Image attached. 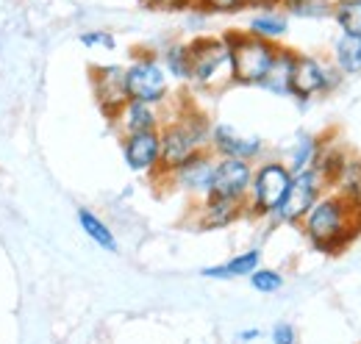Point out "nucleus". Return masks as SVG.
<instances>
[{
  "label": "nucleus",
  "mask_w": 361,
  "mask_h": 344,
  "mask_svg": "<svg viewBox=\"0 0 361 344\" xmlns=\"http://www.w3.org/2000/svg\"><path fill=\"white\" fill-rule=\"evenodd\" d=\"M322 139L314 136V133H298L295 136V145L289 147V153H286V167L292 172H303V170H312L317 161V156H319V150H322Z\"/></svg>",
  "instance_id": "6ab92c4d"
},
{
  "label": "nucleus",
  "mask_w": 361,
  "mask_h": 344,
  "mask_svg": "<svg viewBox=\"0 0 361 344\" xmlns=\"http://www.w3.org/2000/svg\"><path fill=\"white\" fill-rule=\"evenodd\" d=\"M262 266V250L259 247H250L239 256H233L226 264H217V266H206L200 269L203 278H212V281H233V278H247L250 272H256Z\"/></svg>",
  "instance_id": "dca6fc26"
},
{
  "label": "nucleus",
  "mask_w": 361,
  "mask_h": 344,
  "mask_svg": "<svg viewBox=\"0 0 361 344\" xmlns=\"http://www.w3.org/2000/svg\"><path fill=\"white\" fill-rule=\"evenodd\" d=\"M334 64L342 75L361 73V37L339 34L336 42H334Z\"/></svg>",
  "instance_id": "4be33fe9"
},
{
  "label": "nucleus",
  "mask_w": 361,
  "mask_h": 344,
  "mask_svg": "<svg viewBox=\"0 0 361 344\" xmlns=\"http://www.w3.org/2000/svg\"><path fill=\"white\" fill-rule=\"evenodd\" d=\"M247 8H281V0H247Z\"/></svg>",
  "instance_id": "7c9ffc66"
},
{
  "label": "nucleus",
  "mask_w": 361,
  "mask_h": 344,
  "mask_svg": "<svg viewBox=\"0 0 361 344\" xmlns=\"http://www.w3.org/2000/svg\"><path fill=\"white\" fill-rule=\"evenodd\" d=\"M78 225H81V231L90 236L100 250H109V253H117V250H120L114 231L106 225V219H100L94 211H90V209H78Z\"/></svg>",
  "instance_id": "412c9836"
},
{
  "label": "nucleus",
  "mask_w": 361,
  "mask_h": 344,
  "mask_svg": "<svg viewBox=\"0 0 361 344\" xmlns=\"http://www.w3.org/2000/svg\"><path fill=\"white\" fill-rule=\"evenodd\" d=\"M123 159L131 172L156 175L161 164V136L159 130H139L123 136Z\"/></svg>",
  "instance_id": "ddd939ff"
},
{
  "label": "nucleus",
  "mask_w": 361,
  "mask_h": 344,
  "mask_svg": "<svg viewBox=\"0 0 361 344\" xmlns=\"http://www.w3.org/2000/svg\"><path fill=\"white\" fill-rule=\"evenodd\" d=\"M189 84L203 92H220L231 84V53L223 37L189 42Z\"/></svg>",
  "instance_id": "20e7f679"
},
{
  "label": "nucleus",
  "mask_w": 361,
  "mask_h": 344,
  "mask_svg": "<svg viewBox=\"0 0 361 344\" xmlns=\"http://www.w3.org/2000/svg\"><path fill=\"white\" fill-rule=\"evenodd\" d=\"M209 150L217 159H242V161H256L264 156L267 145L259 133H239L228 123H212L209 133Z\"/></svg>",
  "instance_id": "9b49d317"
},
{
  "label": "nucleus",
  "mask_w": 361,
  "mask_h": 344,
  "mask_svg": "<svg viewBox=\"0 0 361 344\" xmlns=\"http://www.w3.org/2000/svg\"><path fill=\"white\" fill-rule=\"evenodd\" d=\"M161 111H159V106H153V103H142V100H128L123 109H120V114L114 117V128L120 130L123 136H128V133H139V130H159L161 128Z\"/></svg>",
  "instance_id": "2eb2a0df"
},
{
  "label": "nucleus",
  "mask_w": 361,
  "mask_h": 344,
  "mask_svg": "<svg viewBox=\"0 0 361 344\" xmlns=\"http://www.w3.org/2000/svg\"><path fill=\"white\" fill-rule=\"evenodd\" d=\"M300 228H303V233H306V239H309V245L314 250L336 256L350 242L359 239L361 209L328 189L312 206V211L303 216Z\"/></svg>",
  "instance_id": "f257e3e1"
},
{
  "label": "nucleus",
  "mask_w": 361,
  "mask_h": 344,
  "mask_svg": "<svg viewBox=\"0 0 361 344\" xmlns=\"http://www.w3.org/2000/svg\"><path fill=\"white\" fill-rule=\"evenodd\" d=\"M147 8H164V11H183V8H195V0H139Z\"/></svg>",
  "instance_id": "c756f323"
},
{
  "label": "nucleus",
  "mask_w": 361,
  "mask_h": 344,
  "mask_svg": "<svg viewBox=\"0 0 361 344\" xmlns=\"http://www.w3.org/2000/svg\"><path fill=\"white\" fill-rule=\"evenodd\" d=\"M298 50L292 47H278V56L272 61L270 73L264 75V81L259 84V89L278 94V97H289V78H292V67H295Z\"/></svg>",
  "instance_id": "f3484780"
},
{
  "label": "nucleus",
  "mask_w": 361,
  "mask_h": 344,
  "mask_svg": "<svg viewBox=\"0 0 361 344\" xmlns=\"http://www.w3.org/2000/svg\"><path fill=\"white\" fill-rule=\"evenodd\" d=\"M289 183H292V170L283 161L267 159V161L256 164L250 192H247V216L272 219L275 209L281 206V200L289 189Z\"/></svg>",
  "instance_id": "39448f33"
},
{
  "label": "nucleus",
  "mask_w": 361,
  "mask_h": 344,
  "mask_svg": "<svg viewBox=\"0 0 361 344\" xmlns=\"http://www.w3.org/2000/svg\"><path fill=\"white\" fill-rule=\"evenodd\" d=\"M336 0H281V11L300 20H325L331 17Z\"/></svg>",
  "instance_id": "b1692460"
},
{
  "label": "nucleus",
  "mask_w": 361,
  "mask_h": 344,
  "mask_svg": "<svg viewBox=\"0 0 361 344\" xmlns=\"http://www.w3.org/2000/svg\"><path fill=\"white\" fill-rule=\"evenodd\" d=\"M253 37H262L267 42H278L289 34V14L281 8H262L253 14V20L247 23V28Z\"/></svg>",
  "instance_id": "a211bd4d"
},
{
  "label": "nucleus",
  "mask_w": 361,
  "mask_h": 344,
  "mask_svg": "<svg viewBox=\"0 0 361 344\" xmlns=\"http://www.w3.org/2000/svg\"><path fill=\"white\" fill-rule=\"evenodd\" d=\"M325 192H328V183L322 180V175L314 167L303 172H292V183H289L281 206L275 209L272 219L278 225H300L303 216L312 211V206Z\"/></svg>",
  "instance_id": "6e6552de"
},
{
  "label": "nucleus",
  "mask_w": 361,
  "mask_h": 344,
  "mask_svg": "<svg viewBox=\"0 0 361 344\" xmlns=\"http://www.w3.org/2000/svg\"><path fill=\"white\" fill-rule=\"evenodd\" d=\"M223 39L231 53V84L236 86H259L270 73L272 61L278 56V42H267L262 37H253L250 31H226Z\"/></svg>",
  "instance_id": "7ed1b4c3"
},
{
  "label": "nucleus",
  "mask_w": 361,
  "mask_h": 344,
  "mask_svg": "<svg viewBox=\"0 0 361 344\" xmlns=\"http://www.w3.org/2000/svg\"><path fill=\"white\" fill-rule=\"evenodd\" d=\"M247 281H250L253 292H259V295H275V292H281L283 283H286L283 275H281L278 269H270V266H259L256 272L247 275Z\"/></svg>",
  "instance_id": "a878e982"
},
{
  "label": "nucleus",
  "mask_w": 361,
  "mask_h": 344,
  "mask_svg": "<svg viewBox=\"0 0 361 344\" xmlns=\"http://www.w3.org/2000/svg\"><path fill=\"white\" fill-rule=\"evenodd\" d=\"M90 84L94 92V100L109 123L120 114V109L128 103L126 92V67L123 64H94L90 70Z\"/></svg>",
  "instance_id": "9d476101"
},
{
  "label": "nucleus",
  "mask_w": 361,
  "mask_h": 344,
  "mask_svg": "<svg viewBox=\"0 0 361 344\" xmlns=\"http://www.w3.org/2000/svg\"><path fill=\"white\" fill-rule=\"evenodd\" d=\"M259 336H262L259 328H245V331H239V342H253V339H259Z\"/></svg>",
  "instance_id": "2f4dec72"
},
{
  "label": "nucleus",
  "mask_w": 361,
  "mask_h": 344,
  "mask_svg": "<svg viewBox=\"0 0 361 344\" xmlns=\"http://www.w3.org/2000/svg\"><path fill=\"white\" fill-rule=\"evenodd\" d=\"M342 78L345 75L336 70V64H328L309 53H298L292 78H289V97H295L300 106H306L309 100H314L319 94L334 92L342 84Z\"/></svg>",
  "instance_id": "0eeeda50"
},
{
  "label": "nucleus",
  "mask_w": 361,
  "mask_h": 344,
  "mask_svg": "<svg viewBox=\"0 0 361 344\" xmlns=\"http://www.w3.org/2000/svg\"><path fill=\"white\" fill-rule=\"evenodd\" d=\"M159 61L173 81L189 84V42H170L159 56Z\"/></svg>",
  "instance_id": "5701e85b"
},
{
  "label": "nucleus",
  "mask_w": 361,
  "mask_h": 344,
  "mask_svg": "<svg viewBox=\"0 0 361 344\" xmlns=\"http://www.w3.org/2000/svg\"><path fill=\"white\" fill-rule=\"evenodd\" d=\"M195 8L203 14H236L247 8V0H195Z\"/></svg>",
  "instance_id": "bb28decb"
},
{
  "label": "nucleus",
  "mask_w": 361,
  "mask_h": 344,
  "mask_svg": "<svg viewBox=\"0 0 361 344\" xmlns=\"http://www.w3.org/2000/svg\"><path fill=\"white\" fill-rule=\"evenodd\" d=\"M209 133H212V120L206 117V111L195 109L192 100H180L176 114L170 120L161 123L159 136H161V164H159V175H167L176 170L180 161H186L192 153L209 150Z\"/></svg>",
  "instance_id": "f03ea898"
},
{
  "label": "nucleus",
  "mask_w": 361,
  "mask_h": 344,
  "mask_svg": "<svg viewBox=\"0 0 361 344\" xmlns=\"http://www.w3.org/2000/svg\"><path fill=\"white\" fill-rule=\"evenodd\" d=\"M214 164H217V156L212 150H200V153H192L186 161H180L176 170H170L167 175H159V178H167V183L173 189L183 192V195H189L195 200H203L212 189Z\"/></svg>",
  "instance_id": "1a4fd4ad"
},
{
  "label": "nucleus",
  "mask_w": 361,
  "mask_h": 344,
  "mask_svg": "<svg viewBox=\"0 0 361 344\" xmlns=\"http://www.w3.org/2000/svg\"><path fill=\"white\" fill-rule=\"evenodd\" d=\"M272 344H298V331L289 322H278L270 333Z\"/></svg>",
  "instance_id": "c85d7f7f"
},
{
  "label": "nucleus",
  "mask_w": 361,
  "mask_h": 344,
  "mask_svg": "<svg viewBox=\"0 0 361 344\" xmlns=\"http://www.w3.org/2000/svg\"><path fill=\"white\" fill-rule=\"evenodd\" d=\"M250 180H253V164L250 161H242V159H217L209 195L228 197V200H245L247 203Z\"/></svg>",
  "instance_id": "f8f14e48"
},
{
  "label": "nucleus",
  "mask_w": 361,
  "mask_h": 344,
  "mask_svg": "<svg viewBox=\"0 0 361 344\" xmlns=\"http://www.w3.org/2000/svg\"><path fill=\"white\" fill-rule=\"evenodd\" d=\"M331 192H336L339 197H345L348 203L361 209V161L359 159H345L342 170L336 172Z\"/></svg>",
  "instance_id": "aec40b11"
},
{
  "label": "nucleus",
  "mask_w": 361,
  "mask_h": 344,
  "mask_svg": "<svg viewBox=\"0 0 361 344\" xmlns=\"http://www.w3.org/2000/svg\"><path fill=\"white\" fill-rule=\"evenodd\" d=\"M126 92L128 100H142V103H153V106H164L173 94L170 89V75L164 73L159 56L142 50L131 59V64L126 67Z\"/></svg>",
  "instance_id": "423d86ee"
},
{
  "label": "nucleus",
  "mask_w": 361,
  "mask_h": 344,
  "mask_svg": "<svg viewBox=\"0 0 361 344\" xmlns=\"http://www.w3.org/2000/svg\"><path fill=\"white\" fill-rule=\"evenodd\" d=\"M331 17L342 34L361 37V0H336Z\"/></svg>",
  "instance_id": "393cba45"
},
{
  "label": "nucleus",
  "mask_w": 361,
  "mask_h": 344,
  "mask_svg": "<svg viewBox=\"0 0 361 344\" xmlns=\"http://www.w3.org/2000/svg\"><path fill=\"white\" fill-rule=\"evenodd\" d=\"M242 216H247V203H245V200H228V197L206 195V197L197 200V206H195V222H197V228H203V231L228 228V225L239 222Z\"/></svg>",
  "instance_id": "4468645a"
},
{
  "label": "nucleus",
  "mask_w": 361,
  "mask_h": 344,
  "mask_svg": "<svg viewBox=\"0 0 361 344\" xmlns=\"http://www.w3.org/2000/svg\"><path fill=\"white\" fill-rule=\"evenodd\" d=\"M78 42L84 44V47H90V50H117L114 34H109V31H103V28L84 31V34L78 37Z\"/></svg>",
  "instance_id": "cd10ccee"
}]
</instances>
